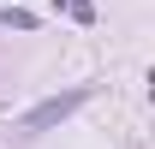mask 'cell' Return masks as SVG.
I'll return each mask as SVG.
<instances>
[{"label": "cell", "mask_w": 155, "mask_h": 149, "mask_svg": "<svg viewBox=\"0 0 155 149\" xmlns=\"http://www.w3.org/2000/svg\"><path fill=\"white\" fill-rule=\"evenodd\" d=\"M0 24H12V30H30L36 18H30V12H18V6H0Z\"/></svg>", "instance_id": "cell-2"}, {"label": "cell", "mask_w": 155, "mask_h": 149, "mask_svg": "<svg viewBox=\"0 0 155 149\" xmlns=\"http://www.w3.org/2000/svg\"><path fill=\"white\" fill-rule=\"evenodd\" d=\"M84 101H90V84H78V90H66V95H48V101H36V108L18 119V131H48V125H60V119H72Z\"/></svg>", "instance_id": "cell-1"}, {"label": "cell", "mask_w": 155, "mask_h": 149, "mask_svg": "<svg viewBox=\"0 0 155 149\" xmlns=\"http://www.w3.org/2000/svg\"><path fill=\"white\" fill-rule=\"evenodd\" d=\"M66 12H72L78 24H90V18H96V0H66Z\"/></svg>", "instance_id": "cell-3"}]
</instances>
